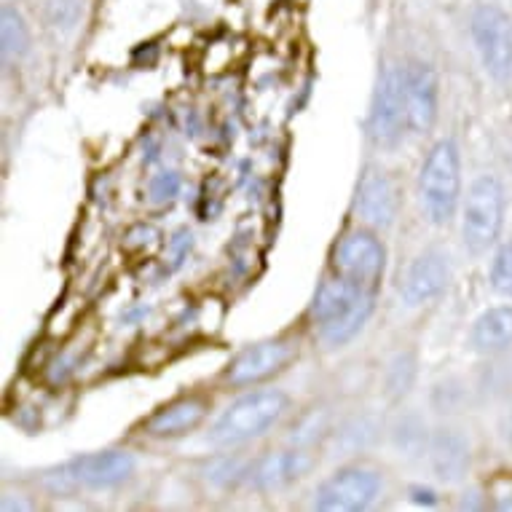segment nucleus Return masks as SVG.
<instances>
[{"instance_id":"obj_10","label":"nucleus","mask_w":512,"mask_h":512,"mask_svg":"<svg viewBox=\"0 0 512 512\" xmlns=\"http://www.w3.org/2000/svg\"><path fill=\"white\" fill-rule=\"evenodd\" d=\"M437 97L440 84L437 73L427 62H413L405 68V108H408V126L416 135H427L437 121Z\"/></svg>"},{"instance_id":"obj_11","label":"nucleus","mask_w":512,"mask_h":512,"mask_svg":"<svg viewBox=\"0 0 512 512\" xmlns=\"http://www.w3.org/2000/svg\"><path fill=\"white\" fill-rule=\"evenodd\" d=\"M357 212L365 223L376 228H389L400 212V196L392 177L381 167H365L357 185Z\"/></svg>"},{"instance_id":"obj_22","label":"nucleus","mask_w":512,"mask_h":512,"mask_svg":"<svg viewBox=\"0 0 512 512\" xmlns=\"http://www.w3.org/2000/svg\"><path fill=\"white\" fill-rule=\"evenodd\" d=\"M148 194H151L153 204H169L180 194V175L172 169L153 175L151 183H148Z\"/></svg>"},{"instance_id":"obj_27","label":"nucleus","mask_w":512,"mask_h":512,"mask_svg":"<svg viewBox=\"0 0 512 512\" xmlns=\"http://www.w3.org/2000/svg\"><path fill=\"white\" fill-rule=\"evenodd\" d=\"M413 494H416V496H413L416 502H427V504L435 502V494H432V491H421V488H416Z\"/></svg>"},{"instance_id":"obj_14","label":"nucleus","mask_w":512,"mask_h":512,"mask_svg":"<svg viewBox=\"0 0 512 512\" xmlns=\"http://www.w3.org/2000/svg\"><path fill=\"white\" fill-rule=\"evenodd\" d=\"M429 459H432V470L437 472V478L456 483L470 470V445L456 429H440L429 440Z\"/></svg>"},{"instance_id":"obj_16","label":"nucleus","mask_w":512,"mask_h":512,"mask_svg":"<svg viewBox=\"0 0 512 512\" xmlns=\"http://www.w3.org/2000/svg\"><path fill=\"white\" fill-rule=\"evenodd\" d=\"M472 349L480 354H499L512 346V306L483 311L470 333Z\"/></svg>"},{"instance_id":"obj_3","label":"nucleus","mask_w":512,"mask_h":512,"mask_svg":"<svg viewBox=\"0 0 512 512\" xmlns=\"http://www.w3.org/2000/svg\"><path fill=\"white\" fill-rule=\"evenodd\" d=\"M504 226V188L494 175L475 177L464 196L462 236L472 255H483L496 244Z\"/></svg>"},{"instance_id":"obj_23","label":"nucleus","mask_w":512,"mask_h":512,"mask_svg":"<svg viewBox=\"0 0 512 512\" xmlns=\"http://www.w3.org/2000/svg\"><path fill=\"white\" fill-rule=\"evenodd\" d=\"M167 250H169L167 271H177L185 263V258H188V252L194 250V234H191L188 228H180V231H175V236L169 239Z\"/></svg>"},{"instance_id":"obj_17","label":"nucleus","mask_w":512,"mask_h":512,"mask_svg":"<svg viewBox=\"0 0 512 512\" xmlns=\"http://www.w3.org/2000/svg\"><path fill=\"white\" fill-rule=\"evenodd\" d=\"M362 293H370V290H360V287L346 282V279H341L336 274L333 279L319 285L317 295H314V303H311V317L317 319L319 325H328L330 319L344 314Z\"/></svg>"},{"instance_id":"obj_6","label":"nucleus","mask_w":512,"mask_h":512,"mask_svg":"<svg viewBox=\"0 0 512 512\" xmlns=\"http://www.w3.org/2000/svg\"><path fill=\"white\" fill-rule=\"evenodd\" d=\"M408 126L405 108V70L387 68L378 76L373 105H370V137L378 148H395Z\"/></svg>"},{"instance_id":"obj_26","label":"nucleus","mask_w":512,"mask_h":512,"mask_svg":"<svg viewBox=\"0 0 512 512\" xmlns=\"http://www.w3.org/2000/svg\"><path fill=\"white\" fill-rule=\"evenodd\" d=\"M488 499L496 510H512V475H496L488 483Z\"/></svg>"},{"instance_id":"obj_8","label":"nucleus","mask_w":512,"mask_h":512,"mask_svg":"<svg viewBox=\"0 0 512 512\" xmlns=\"http://www.w3.org/2000/svg\"><path fill=\"white\" fill-rule=\"evenodd\" d=\"M298 346L293 341L277 338V341H261V344L247 346L226 373V381L231 387H250L258 381L277 376L295 360Z\"/></svg>"},{"instance_id":"obj_20","label":"nucleus","mask_w":512,"mask_h":512,"mask_svg":"<svg viewBox=\"0 0 512 512\" xmlns=\"http://www.w3.org/2000/svg\"><path fill=\"white\" fill-rule=\"evenodd\" d=\"M491 290L496 295L512 298V242L502 244L491 263Z\"/></svg>"},{"instance_id":"obj_21","label":"nucleus","mask_w":512,"mask_h":512,"mask_svg":"<svg viewBox=\"0 0 512 512\" xmlns=\"http://www.w3.org/2000/svg\"><path fill=\"white\" fill-rule=\"evenodd\" d=\"M38 6L54 27H73L81 17L84 0H38Z\"/></svg>"},{"instance_id":"obj_9","label":"nucleus","mask_w":512,"mask_h":512,"mask_svg":"<svg viewBox=\"0 0 512 512\" xmlns=\"http://www.w3.org/2000/svg\"><path fill=\"white\" fill-rule=\"evenodd\" d=\"M135 472V459L124 451H102L73 459L59 470V480L70 486L113 488Z\"/></svg>"},{"instance_id":"obj_15","label":"nucleus","mask_w":512,"mask_h":512,"mask_svg":"<svg viewBox=\"0 0 512 512\" xmlns=\"http://www.w3.org/2000/svg\"><path fill=\"white\" fill-rule=\"evenodd\" d=\"M311 467V459L301 451H279V454H269L266 459L252 467V483L255 488L271 491V488H282L287 483H293Z\"/></svg>"},{"instance_id":"obj_25","label":"nucleus","mask_w":512,"mask_h":512,"mask_svg":"<svg viewBox=\"0 0 512 512\" xmlns=\"http://www.w3.org/2000/svg\"><path fill=\"white\" fill-rule=\"evenodd\" d=\"M161 234L153 226H135L124 239V247L129 252H151L153 247H159Z\"/></svg>"},{"instance_id":"obj_5","label":"nucleus","mask_w":512,"mask_h":512,"mask_svg":"<svg viewBox=\"0 0 512 512\" xmlns=\"http://www.w3.org/2000/svg\"><path fill=\"white\" fill-rule=\"evenodd\" d=\"M333 269L338 277L352 282L360 290L376 293L387 269V250L368 231H352L338 242L333 252Z\"/></svg>"},{"instance_id":"obj_2","label":"nucleus","mask_w":512,"mask_h":512,"mask_svg":"<svg viewBox=\"0 0 512 512\" xmlns=\"http://www.w3.org/2000/svg\"><path fill=\"white\" fill-rule=\"evenodd\" d=\"M287 400L285 392L279 389H261L250 395L239 397L234 405H228L226 413L215 421L210 432V440L220 448L242 445L252 437H261L266 429H271L282 416H285Z\"/></svg>"},{"instance_id":"obj_4","label":"nucleus","mask_w":512,"mask_h":512,"mask_svg":"<svg viewBox=\"0 0 512 512\" xmlns=\"http://www.w3.org/2000/svg\"><path fill=\"white\" fill-rule=\"evenodd\" d=\"M472 41L480 62L496 84L512 78V22L499 6H478L472 11Z\"/></svg>"},{"instance_id":"obj_13","label":"nucleus","mask_w":512,"mask_h":512,"mask_svg":"<svg viewBox=\"0 0 512 512\" xmlns=\"http://www.w3.org/2000/svg\"><path fill=\"white\" fill-rule=\"evenodd\" d=\"M204 416H207V403L202 397H180L153 413L143 424V429L153 437H180L199 427Z\"/></svg>"},{"instance_id":"obj_19","label":"nucleus","mask_w":512,"mask_h":512,"mask_svg":"<svg viewBox=\"0 0 512 512\" xmlns=\"http://www.w3.org/2000/svg\"><path fill=\"white\" fill-rule=\"evenodd\" d=\"M0 43H3V57L9 62H17L30 51V27L9 3L0 11Z\"/></svg>"},{"instance_id":"obj_24","label":"nucleus","mask_w":512,"mask_h":512,"mask_svg":"<svg viewBox=\"0 0 512 512\" xmlns=\"http://www.w3.org/2000/svg\"><path fill=\"white\" fill-rule=\"evenodd\" d=\"M413 381V360L405 354V357H397L392 370H389V392L392 395H405Z\"/></svg>"},{"instance_id":"obj_1","label":"nucleus","mask_w":512,"mask_h":512,"mask_svg":"<svg viewBox=\"0 0 512 512\" xmlns=\"http://www.w3.org/2000/svg\"><path fill=\"white\" fill-rule=\"evenodd\" d=\"M419 196L429 223H451L462 199V164L454 140H440L427 153L419 177Z\"/></svg>"},{"instance_id":"obj_12","label":"nucleus","mask_w":512,"mask_h":512,"mask_svg":"<svg viewBox=\"0 0 512 512\" xmlns=\"http://www.w3.org/2000/svg\"><path fill=\"white\" fill-rule=\"evenodd\" d=\"M445 287H448V258L440 250H427L408 266L400 293L408 306H424L435 301Z\"/></svg>"},{"instance_id":"obj_18","label":"nucleus","mask_w":512,"mask_h":512,"mask_svg":"<svg viewBox=\"0 0 512 512\" xmlns=\"http://www.w3.org/2000/svg\"><path fill=\"white\" fill-rule=\"evenodd\" d=\"M373 303H376V293H362L344 314H338L328 325H322V341L328 346H344L346 341H352L373 314Z\"/></svg>"},{"instance_id":"obj_7","label":"nucleus","mask_w":512,"mask_h":512,"mask_svg":"<svg viewBox=\"0 0 512 512\" xmlns=\"http://www.w3.org/2000/svg\"><path fill=\"white\" fill-rule=\"evenodd\" d=\"M381 491V475L362 467H344L330 475L317 491L314 507L322 512L365 510Z\"/></svg>"}]
</instances>
